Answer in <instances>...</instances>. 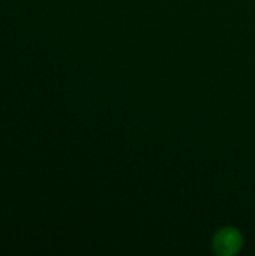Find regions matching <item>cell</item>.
Listing matches in <instances>:
<instances>
[{"instance_id":"1","label":"cell","mask_w":255,"mask_h":256,"mask_svg":"<svg viewBox=\"0 0 255 256\" xmlns=\"http://www.w3.org/2000/svg\"><path fill=\"white\" fill-rule=\"evenodd\" d=\"M240 246H242V237L233 228L219 231L213 240L215 252L219 255H234L240 249Z\"/></svg>"}]
</instances>
